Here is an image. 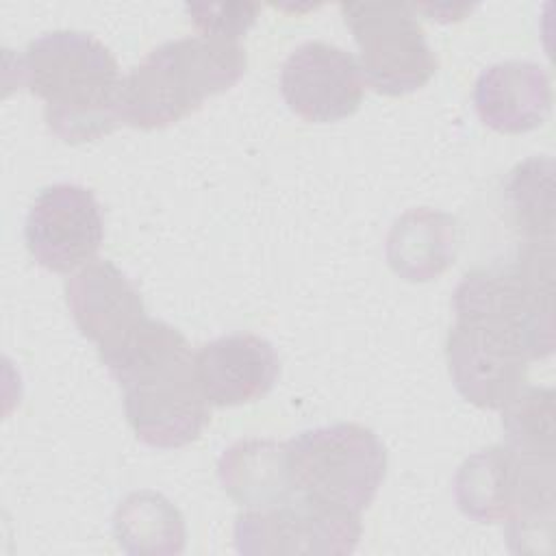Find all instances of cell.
Wrapping results in <instances>:
<instances>
[{
  "mask_svg": "<svg viewBox=\"0 0 556 556\" xmlns=\"http://www.w3.org/2000/svg\"><path fill=\"white\" fill-rule=\"evenodd\" d=\"M102 363L124 391V410L137 439L174 450L193 443L211 419L198 384L195 354L174 326L146 317Z\"/></svg>",
  "mask_w": 556,
  "mask_h": 556,
  "instance_id": "cell-1",
  "label": "cell"
},
{
  "mask_svg": "<svg viewBox=\"0 0 556 556\" xmlns=\"http://www.w3.org/2000/svg\"><path fill=\"white\" fill-rule=\"evenodd\" d=\"M20 74L46 102V124L65 143L96 141L122 119L124 78L111 50L89 33L52 30L33 39Z\"/></svg>",
  "mask_w": 556,
  "mask_h": 556,
  "instance_id": "cell-2",
  "label": "cell"
},
{
  "mask_svg": "<svg viewBox=\"0 0 556 556\" xmlns=\"http://www.w3.org/2000/svg\"><path fill=\"white\" fill-rule=\"evenodd\" d=\"M239 41L193 35L172 39L130 70L122 87V119L135 128H165L232 85L245 74Z\"/></svg>",
  "mask_w": 556,
  "mask_h": 556,
  "instance_id": "cell-3",
  "label": "cell"
},
{
  "mask_svg": "<svg viewBox=\"0 0 556 556\" xmlns=\"http://www.w3.org/2000/svg\"><path fill=\"white\" fill-rule=\"evenodd\" d=\"M456 319L482 324L510 339L528 361L554 350V245L526 241L517 263L473 269L454 291Z\"/></svg>",
  "mask_w": 556,
  "mask_h": 556,
  "instance_id": "cell-4",
  "label": "cell"
},
{
  "mask_svg": "<svg viewBox=\"0 0 556 556\" xmlns=\"http://www.w3.org/2000/svg\"><path fill=\"white\" fill-rule=\"evenodd\" d=\"M287 463L298 497L361 515L376 497L387 452L380 439L358 424L313 428L287 441Z\"/></svg>",
  "mask_w": 556,
  "mask_h": 556,
  "instance_id": "cell-5",
  "label": "cell"
},
{
  "mask_svg": "<svg viewBox=\"0 0 556 556\" xmlns=\"http://www.w3.org/2000/svg\"><path fill=\"white\" fill-rule=\"evenodd\" d=\"M341 13L361 52L365 80L384 96L421 89L437 72L415 7L402 2H343Z\"/></svg>",
  "mask_w": 556,
  "mask_h": 556,
  "instance_id": "cell-6",
  "label": "cell"
},
{
  "mask_svg": "<svg viewBox=\"0 0 556 556\" xmlns=\"http://www.w3.org/2000/svg\"><path fill=\"white\" fill-rule=\"evenodd\" d=\"M363 526L361 515L332 510L293 495L289 502L237 517L241 554H350Z\"/></svg>",
  "mask_w": 556,
  "mask_h": 556,
  "instance_id": "cell-7",
  "label": "cell"
},
{
  "mask_svg": "<svg viewBox=\"0 0 556 556\" xmlns=\"http://www.w3.org/2000/svg\"><path fill=\"white\" fill-rule=\"evenodd\" d=\"M24 237L30 256L41 267L67 274L91 261L102 245L100 204L80 185H50L30 204Z\"/></svg>",
  "mask_w": 556,
  "mask_h": 556,
  "instance_id": "cell-8",
  "label": "cell"
},
{
  "mask_svg": "<svg viewBox=\"0 0 556 556\" xmlns=\"http://www.w3.org/2000/svg\"><path fill=\"white\" fill-rule=\"evenodd\" d=\"M363 91L365 80L356 59L326 41L298 46L280 70V93L306 122L328 124L354 115Z\"/></svg>",
  "mask_w": 556,
  "mask_h": 556,
  "instance_id": "cell-9",
  "label": "cell"
},
{
  "mask_svg": "<svg viewBox=\"0 0 556 556\" xmlns=\"http://www.w3.org/2000/svg\"><path fill=\"white\" fill-rule=\"evenodd\" d=\"M445 358L456 391L480 408H504L526 387V354L482 324L456 319L447 332Z\"/></svg>",
  "mask_w": 556,
  "mask_h": 556,
  "instance_id": "cell-10",
  "label": "cell"
},
{
  "mask_svg": "<svg viewBox=\"0 0 556 556\" xmlns=\"http://www.w3.org/2000/svg\"><path fill=\"white\" fill-rule=\"evenodd\" d=\"M67 308L100 358L117 350L146 319L139 291L111 261H91L65 282Z\"/></svg>",
  "mask_w": 556,
  "mask_h": 556,
  "instance_id": "cell-11",
  "label": "cell"
},
{
  "mask_svg": "<svg viewBox=\"0 0 556 556\" xmlns=\"http://www.w3.org/2000/svg\"><path fill=\"white\" fill-rule=\"evenodd\" d=\"M280 374L274 345L237 332L213 339L195 352L198 384L211 406H239L271 391Z\"/></svg>",
  "mask_w": 556,
  "mask_h": 556,
  "instance_id": "cell-12",
  "label": "cell"
},
{
  "mask_svg": "<svg viewBox=\"0 0 556 556\" xmlns=\"http://www.w3.org/2000/svg\"><path fill=\"white\" fill-rule=\"evenodd\" d=\"M476 113L484 126L521 135L539 128L552 109L547 72L530 61H502L486 67L473 87Z\"/></svg>",
  "mask_w": 556,
  "mask_h": 556,
  "instance_id": "cell-13",
  "label": "cell"
},
{
  "mask_svg": "<svg viewBox=\"0 0 556 556\" xmlns=\"http://www.w3.org/2000/svg\"><path fill=\"white\" fill-rule=\"evenodd\" d=\"M456 252L458 222L434 208H413L400 215L384 245L389 267L410 282L439 278L454 263Z\"/></svg>",
  "mask_w": 556,
  "mask_h": 556,
  "instance_id": "cell-14",
  "label": "cell"
},
{
  "mask_svg": "<svg viewBox=\"0 0 556 556\" xmlns=\"http://www.w3.org/2000/svg\"><path fill=\"white\" fill-rule=\"evenodd\" d=\"M217 473L224 491L245 508H269L289 502L295 491L289 476L287 443L276 441H239L228 447Z\"/></svg>",
  "mask_w": 556,
  "mask_h": 556,
  "instance_id": "cell-15",
  "label": "cell"
},
{
  "mask_svg": "<svg viewBox=\"0 0 556 556\" xmlns=\"http://www.w3.org/2000/svg\"><path fill=\"white\" fill-rule=\"evenodd\" d=\"M523 463L502 445L484 447L458 467L454 476V497L458 508L480 523L504 521L521 489Z\"/></svg>",
  "mask_w": 556,
  "mask_h": 556,
  "instance_id": "cell-16",
  "label": "cell"
},
{
  "mask_svg": "<svg viewBox=\"0 0 556 556\" xmlns=\"http://www.w3.org/2000/svg\"><path fill=\"white\" fill-rule=\"evenodd\" d=\"M113 532L128 554H180L185 547L182 515L154 491L130 493L115 510Z\"/></svg>",
  "mask_w": 556,
  "mask_h": 556,
  "instance_id": "cell-17",
  "label": "cell"
},
{
  "mask_svg": "<svg viewBox=\"0 0 556 556\" xmlns=\"http://www.w3.org/2000/svg\"><path fill=\"white\" fill-rule=\"evenodd\" d=\"M506 202L526 241H552L554 180L552 159H528L506 180Z\"/></svg>",
  "mask_w": 556,
  "mask_h": 556,
  "instance_id": "cell-18",
  "label": "cell"
},
{
  "mask_svg": "<svg viewBox=\"0 0 556 556\" xmlns=\"http://www.w3.org/2000/svg\"><path fill=\"white\" fill-rule=\"evenodd\" d=\"M502 428L517 456L554 460V391L523 387L504 408Z\"/></svg>",
  "mask_w": 556,
  "mask_h": 556,
  "instance_id": "cell-19",
  "label": "cell"
},
{
  "mask_svg": "<svg viewBox=\"0 0 556 556\" xmlns=\"http://www.w3.org/2000/svg\"><path fill=\"white\" fill-rule=\"evenodd\" d=\"M185 11L191 15L193 26L208 37H222L239 41L258 15V4L226 2V4H187Z\"/></svg>",
  "mask_w": 556,
  "mask_h": 556,
  "instance_id": "cell-20",
  "label": "cell"
}]
</instances>
